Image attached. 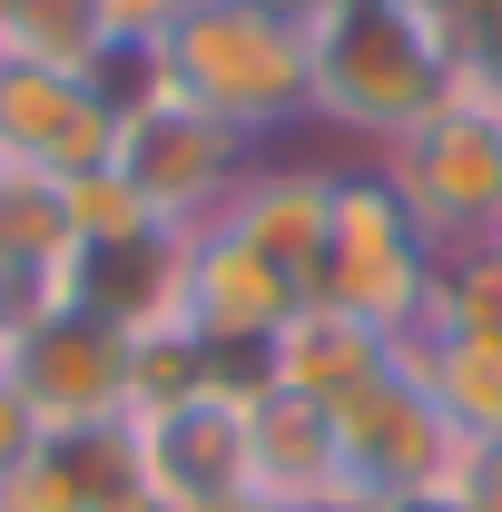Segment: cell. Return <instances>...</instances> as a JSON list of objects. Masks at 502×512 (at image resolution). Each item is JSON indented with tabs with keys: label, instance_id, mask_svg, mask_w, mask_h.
<instances>
[{
	"label": "cell",
	"instance_id": "cell-22",
	"mask_svg": "<svg viewBox=\"0 0 502 512\" xmlns=\"http://www.w3.org/2000/svg\"><path fill=\"white\" fill-rule=\"evenodd\" d=\"M394 10H414V20H434V30H453V20H463L473 0H394Z\"/></svg>",
	"mask_w": 502,
	"mask_h": 512
},
{
	"label": "cell",
	"instance_id": "cell-7",
	"mask_svg": "<svg viewBox=\"0 0 502 512\" xmlns=\"http://www.w3.org/2000/svg\"><path fill=\"white\" fill-rule=\"evenodd\" d=\"M256 148L247 128L207 119V109H188L178 89L168 99H148V109H128L119 119V148H109V168H119L128 188H138V207L158 217V227H217V207L237 197V178H247Z\"/></svg>",
	"mask_w": 502,
	"mask_h": 512
},
{
	"label": "cell",
	"instance_id": "cell-17",
	"mask_svg": "<svg viewBox=\"0 0 502 512\" xmlns=\"http://www.w3.org/2000/svg\"><path fill=\"white\" fill-rule=\"evenodd\" d=\"M424 325H443V335H502V247L434 256V306H424Z\"/></svg>",
	"mask_w": 502,
	"mask_h": 512
},
{
	"label": "cell",
	"instance_id": "cell-9",
	"mask_svg": "<svg viewBox=\"0 0 502 512\" xmlns=\"http://www.w3.org/2000/svg\"><path fill=\"white\" fill-rule=\"evenodd\" d=\"M296 316V286L266 266L256 247H237L227 227H197L188 237V296H178V335H188L207 365L227 375H256L266 335Z\"/></svg>",
	"mask_w": 502,
	"mask_h": 512
},
{
	"label": "cell",
	"instance_id": "cell-10",
	"mask_svg": "<svg viewBox=\"0 0 502 512\" xmlns=\"http://www.w3.org/2000/svg\"><path fill=\"white\" fill-rule=\"evenodd\" d=\"M109 148H119V119H109V99L89 79L0 60V168L89 178V168H109Z\"/></svg>",
	"mask_w": 502,
	"mask_h": 512
},
{
	"label": "cell",
	"instance_id": "cell-12",
	"mask_svg": "<svg viewBox=\"0 0 502 512\" xmlns=\"http://www.w3.org/2000/svg\"><path fill=\"white\" fill-rule=\"evenodd\" d=\"M394 375V335L365 316H345V306H325V296H296V316L266 335V355H256V384H276V394H306L325 414H345L355 394H375Z\"/></svg>",
	"mask_w": 502,
	"mask_h": 512
},
{
	"label": "cell",
	"instance_id": "cell-13",
	"mask_svg": "<svg viewBox=\"0 0 502 512\" xmlns=\"http://www.w3.org/2000/svg\"><path fill=\"white\" fill-rule=\"evenodd\" d=\"M256 493L286 512H335L345 503V453H335V414L306 394L256 384Z\"/></svg>",
	"mask_w": 502,
	"mask_h": 512
},
{
	"label": "cell",
	"instance_id": "cell-23",
	"mask_svg": "<svg viewBox=\"0 0 502 512\" xmlns=\"http://www.w3.org/2000/svg\"><path fill=\"white\" fill-rule=\"evenodd\" d=\"M99 512H168V503H158L148 483H128V493H109V503H99Z\"/></svg>",
	"mask_w": 502,
	"mask_h": 512
},
{
	"label": "cell",
	"instance_id": "cell-14",
	"mask_svg": "<svg viewBox=\"0 0 502 512\" xmlns=\"http://www.w3.org/2000/svg\"><path fill=\"white\" fill-rule=\"evenodd\" d=\"M394 365L443 404L453 434L502 444V335H443V325H414V335L394 345Z\"/></svg>",
	"mask_w": 502,
	"mask_h": 512
},
{
	"label": "cell",
	"instance_id": "cell-19",
	"mask_svg": "<svg viewBox=\"0 0 502 512\" xmlns=\"http://www.w3.org/2000/svg\"><path fill=\"white\" fill-rule=\"evenodd\" d=\"M40 444H50V424L30 414V394L10 384V365H0V483H10V473H20V463H30Z\"/></svg>",
	"mask_w": 502,
	"mask_h": 512
},
{
	"label": "cell",
	"instance_id": "cell-8",
	"mask_svg": "<svg viewBox=\"0 0 502 512\" xmlns=\"http://www.w3.org/2000/svg\"><path fill=\"white\" fill-rule=\"evenodd\" d=\"M0 365H10V384L30 394V414L50 434H99V424L138 414V345L119 325L79 316V306H20Z\"/></svg>",
	"mask_w": 502,
	"mask_h": 512
},
{
	"label": "cell",
	"instance_id": "cell-18",
	"mask_svg": "<svg viewBox=\"0 0 502 512\" xmlns=\"http://www.w3.org/2000/svg\"><path fill=\"white\" fill-rule=\"evenodd\" d=\"M89 10H99V30H109V40H138V50H158V40L188 20L197 0H89Z\"/></svg>",
	"mask_w": 502,
	"mask_h": 512
},
{
	"label": "cell",
	"instance_id": "cell-21",
	"mask_svg": "<svg viewBox=\"0 0 502 512\" xmlns=\"http://www.w3.org/2000/svg\"><path fill=\"white\" fill-rule=\"evenodd\" d=\"M237 10H266V20H286V30H325V10H335V0H237Z\"/></svg>",
	"mask_w": 502,
	"mask_h": 512
},
{
	"label": "cell",
	"instance_id": "cell-3",
	"mask_svg": "<svg viewBox=\"0 0 502 512\" xmlns=\"http://www.w3.org/2000/svg\"><path fill=\"white\" fill-rule=\"evenodd\" d=\"M375 168L414 207L434 256L502 247V89L493 79H453V99L424 128H404Z\"/></svg>",
	"mask_w": 502,
	"mask_h": 512
},
{
	"label": "cell",
	"instance_id": "cell-6",
	"mask_svg": "<svg viewBox=\"0 0 502 512\" xmlns=\"http://www.w3.org/2000/svg\"><path fill=\"white\" fill-rule=\"evenodd\" d=\"M138 483L168 512H207L227 493H256V375H207L188 394H158L128 414Z\"/></svg>",
	"mask_w": 502,
	"mask_h": 512
},
{
	"label": "cell",
	"instance_id": "cell-1",
	"mask_svg": "<svg viewBox=\"0 0 502 512\" xmlns=\"http://www.w3.org/2000/svg\"><path fill=\"white\" fill-rule=\"evenodd\" d=\"M453 30L394 10V0H335L315 30V119L345 128L365 158H384L404 128H424L453 99Z\"/></svg>",
	"mask_w": 502,
	"mask_h": 512
},
{
	"label": "cell",
	"instance_id": "cell-20",
	"mask_svg": "<svg viewBox=\"0 0 502 512\" xmlns=\"http://www.w3.org/2000/svg\"><path fill=\"white\" fill-rule=\"evenodd\" d=\"M453 512H502V444H473V463H463V493H453Z\"/></svg>",
	"mask_w": 502,
	"mask_h": 512
},
{
	"label": "cell",
	"instance_id": "cell-2",
	"mask_svg": "<svg viewBox=\"0 0 502 512\" xmlns=\"http://www.w3.org/2000/svg\"><path fill=\"white\" fill-rule=\"evenodd\" d=\"M158 60H168V89H178L188 109L247 128L256 148H266L276 128L315 119V40L286 30V20H266V10L197 0L188 20L158 40Z\"/></svg>",
	"mask_w": 502,
	"mask_h": 512
},
{
	"label": "cell",
	"instance_id": "cell-16",
	"mask_svg": "<svg viewBox=\"0 0 502 512\" xmlns=\"http://www.w3.org/2000/svg\"><path fill=\"white\" fill-rule=\"evenodd\" d=\"M0 60H30V69H69V79H89V69L109 60V30H99V10H89V0H10V10H0Z\"/></svg>",
	"mask_w": 502,
	"mask_h": 512
},
{
	"label": "cell",
	"instance_id": "cell-11",
	"mask_svg": "<svg viewBox=\"0 0 502 512\" xmlns=\"http://www.w3.org/2000/svg\"><path fill=\"white\" fill-rule=\"evenodd\" d=\"M217 227L256 247L296 296H315V276H325V237H335V168H315V158H286V148H266L237 197L217 207Z\"/></svg>",
	"mask_w": 502,
	"mask_h": 512
},
{
	"label": "cell",
	"instance_id": "cell-25",
	"mask_svg": "<svg viewBox=\"0 0 502 512\" xmlns=\"http://www.w3.org/2000/svg\"><path fill=\"white\" fill-rule=\"evenodd\" d=\"M10 325H20V286L0 276V345H10Z\"/></svg>",
	"mask_w": 502,
	"mask_h": 512
},
{
	"label": "cell",
	"instance_id": "cell-4",
	"mask_svg": "<svg viewBox=\"0 0 502 512\" xmlns=\"http://www.w3.org/2000/svg\"><path fill=\"white\" fill-rule=\"evenodd\" d=\"M315 296L345 306V316H365V325H384L394 345L434 306V247H424L414 207L394 197V178H384L375 158L365 168H335V237H325Z\"/></svg>",
	"mask_w": 502,
	"mask_h": 512
},
{
	"label": "cell",
	"instance_id": "cell-15",
	"mask_svg": "<svg viewBox=\"0 0 502 512\" xmlns=\"http://www.w3.org/2000/svg\"><path fill=\"white\" fill-rule=\"evenodd\" d=\"M69 247H79V227H69V178L0 168V276L20 286V306H40V296L60 286Z\"/></svg>",
	"mask_w": 502,
	"mask_h": 512
},
{
	"label": "cell",
	"instance_id": "cell-24",
	"mask_svg": "<svg viewBox=\"0 0 502 512\" xmlns=\"http://www.w3.org/2000/svg\"><path fill=\"white\" fill-rule=\"evenodd\" d=\"M207 512H286V503H266V493H227V503H207Z\"/></svg>",
	"mask_w": 502,
	"mask_h": 512
},
{
	"label": "cell",
	"instance_id": "cell-5",
	"mask_svg": "<svg viewBox=\"0 0 502 512\" xmlns=\"http://www.w3.org/2000/svg\"><path fill=\"white\" fill-rule=\"evenodd\" d=\"M335 453H345V503L355 512H434L463 493L473 434H453L443 404L394 365L375 394H355L335 414Z\"/></svg>",
	"mask_w": 502,
	"mask_h": 512
}]
</instances>
